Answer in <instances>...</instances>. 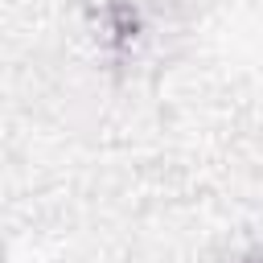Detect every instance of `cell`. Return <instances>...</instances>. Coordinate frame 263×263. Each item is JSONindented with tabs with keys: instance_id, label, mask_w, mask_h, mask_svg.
<instances>
[{
	"instance_id": "cell-1",
	"label": "cell",
	"mask_w": 263,
	"mask_h": 263,
	"mask_svg": "<svg viewBox=\"0 0 263 263\" xmlns=\"http://www.w3.org/2000/svg\"><path fill=\"white\" fill-rule=\"evenodd\" d=\"M247 263H263V255H251V259H247Z\"/></svg>"
}]
</instances>
